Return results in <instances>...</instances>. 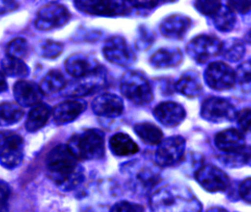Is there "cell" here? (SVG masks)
I'll return each mask as SVG.
<instances>
[{
    "label": "cell",
    "instance_id": "cell-37",
    "mask_svg": "<svg viewBox=\"0 0 251 212\" xmlns=\"http://www.w3.org/2000/svg\"><path fill=\"white\" fill-rule=\"evenodd\" d=\"M143 206L137 203L120 201L114 204L109 212H144Z\"/></svg>",
    "mask_w": 251,
    "mask_h": 212
},
{
    "label": "cell",
    "instance_id": "cell-8",
    "mask_svg": "<svg viewBox=\"0 0 251 212\" xmlns=\"http://www.w3.org/2000/svg\"><path fill=\"white\" fill-rule=\"evenodd\" d=\"M186 141L180 135L167 138L161 141L155 152V162L162 167L178 164L184 156Z\"/></svg>",
    "mask_w": 251,
    "mask_h": 212
},
{
    "label": "cell",
    "instance_id": "cell-32",
    "mask_svg": "<svg viewBox=\"0 0 251 212\" xmlns=\"http://www.w3.org/2000/svg\"><path fill=\"white\" fill-rule=\"evenodd\" d=\"M63 45L61 43L52 40H46L42 41L39 47L37 52L39 55L48 59H54L58 57L63 51Z\"/></svg>",
    "mask_w": 251,
    "mask_h": 212
},
{
    "label": "cell",
    "instance_id": "cell-25",
    "mask_svg": "<svg viewBox=\"0 0 251 212\" xmlns=\"http://www.w3.org/2000/svg\"><path fill=\"white\" fill-rule=\"evenodd\" d=\"M176 88L180 94L191 98L198 97L202 91L199 76L193 72L185 73L176 82Z\"/></svg>",
    "mask_w": 251,
    "mask_h": 212
},
{
    "label": "cell",
    "instance_id": "cell-5",
    "mask_svg": "<svg viewBox=\"0 0 251 212\" xmlns=\"http://www.w3.org/2000/svg\"><path fill=\"white\" fill-rule=\"evenodd\" d=\"M24 157V140L12 131H0V164L8 169L20 166Z\"/></svg>",
    "mask_w": 251,
    "mask_h": 212
},
{
    "label": "cell",
    "instance_id": "cell-14",
    "mask_svg": "<svg viewBox=\"0 0 251 212\" xmlns=\"http://www.w3.org/2000/svg\"><path fill=\"white\" fill-rule=\"evenodd\" d=\"M201 116L211 122L231 121L236 116V111L233 105L225 99L209 97L202 103Z\"/></svg>",
    "mask_w": 251,
    "mask_h": 212
},
{
    "label": "cell",
    "instance_id": "cell-4",
    "mask_svg": "<svg viewBox=\"0 0 251 212\" xmlns=\"http://www.w3.org/2000/svg\"><path fill=\"white\" fill-rule=\"evenodd\" d=\"M122 94L136 105H147L153 98L152 88L146 77L138 71L126 72L120 82Z\"/></svg>",
    "mask_w": 251,
    "mask_h": 212
},
{
    "label": "cell",
    "instance_id": "cell-11",
    "mask_svg": "<svg viewBox=\"0 0 251 212\" xmlns=\"http://www.w3.org/2000/svg\"><path fill=\"white\" fill-rule=\"evenodd\" d=\"M105 58L118 66H130L134 63L136 55L126 40L120 36H114L107 40L102 49Z\"/></svg>",
    "mask_w": 251,
    "mask_h": 212
},
{
    "label": "cell",
    "instance_id": "cell-24",
    "mask_svg": "<svg viewBox=\"0 0 251 212\" xmlns=\"http://www.w3.org/2000/svg\"><path fill=\"white\" fill-rule=\"evenodd\" d=\"M51 108L46 104L33 106L29 112L26 120L25 128L29 132H36L45 126L50 116Z\"/></svg>",
    "mask_w": 251,
    "mask_h": 212
},
{
    "label": "cell",
    "instance_id": "cell-42",
    "mask_svg": "<svg viewBox=\"0 0 251 212\" xmlns=\"http://www.w3.org/2000/svg\"><path fill=\"white\" fill-rule=\"evenodd\" d=\"M8 89L6 78L3 72L0 71V93L4 92Z\"/></svg>",
    "mask_w": 251,
    "mask_h": 212
},
{
    "label": "cell",
    "instance_id": "cell-27",
    "mask_svg": "<svg viewBox=\"0 0 251 212\" xmlns=\"http://www.w3.org/2000/svg\"><path fill=\"white\" fill-rule=\"evenodd\" d=\"M64 75L58 70H51L47 74L39 85L43 94L50 95L63 91L67 85Z\"/></svg>",
    "mask_w": 251,
    "mask_h": 212
},
{
    "label": "cell",
    "instance_id": "cell-2",
    "mask_svg": "<svg viewBox=\"0 0 251 212\" xmlns=\"http://www.w3.org/2000/svg\"><path fill=\"white\" fill-rule=\"evenodd\" d=\"M152 212H202L201 202L183 186L167 184L157 189L150 200Z\"/></svg>",
    "mask_w": 251,
    "mask_h": 212
},
{
    "label": "cell",
    "instance_id": "cell-34",
    "mask_svg": "<svg viewBox=\"0 0 251 212\" xmlns=\"http://www.w3.org/2000/svg\"><path fill=\"white\" fill-rule=\"evenodd\" d=\"M236 75V81L237 80L243 88H248L250 90V85H251V65L250 62H245V63L241 64V66L238 68Z\"/></svg>",
    "mask_w": 251,
    "mask_h": 212
},
{
    "label": "cell",
    "instance_id": "cell-20",
    "mask_svg": "<svg viewBox=\"0 0 251 212\" xmlns=\"http://www.w3.org/2000/svg\"><path fill=\"white\" fill-rule=\"evenodd\" d=\"M86 107V103L79 100H67L59 103L52 111L54 122L58 125L70 123L75 120Z\"/></svg>",
    "mask_w": 251,
    "mask_h": 212
},
{
    "label": "cell",
    "instance_id": "cell-9",
    "mask_svg": "<svg viewBox=\"0 0 251 212\" xmlns=\"http://www.w3.org/2000/svg\"><path fill=\"white\" fill-rule=\"evenodd\" d=\"M197 182L208 192H221L229 188L230 180L226 172L212 164L201 166L195 172Z\"/></svg>",
    "mask_w": 251,
    "mask_h": 212
},
{
    "label": "cell",
    "instance_id": "cell-16",
    "mask_svg": "<svg viewBox=\"0 0 251 212\" xmlns=\"http://www.w3.org/2000/svg\"><path fill=\"white\" fill-rule=\"evenodd\" d=\"M214 143L223 154L241 153L248 149L242 132L233 128L218 132L214 138Z\"/></svg>",
    "mask_w": 251,
    "mask_h": 212
},
{
    "label": "cell",
    "instance_id": "cell-18",
    "mask_svg": "<svg viewBox=\"0 0 251 212\" xmlns=\"http://www.w3.org/2000/svg\"><path fill=\"white\" fill-rule=\"evenodd\" d=\"M14 95L20 106L33 107L40 103L44 94L39 85L35 82L20 80L14 85Z\"/></svg>",
    "mask_w": 251,
    "mask_h": 212
},
{
    "label": "cell",
    "instance_id": "cell-3",
    "mask_svg": "<svg viewBox=\"0 0 251 212\" xmlns=\"http://www.w3.org/2000/svg\"><path fill=\"white\" fill-rule=\"evenodd\" d=\"M67 145L78 160L100 159L105 154V135L100 130H85L74 134Z\"/></svg>",
    "mask_w": 251,
    "mask_h": 212
},
{
    "label": "cell",
    "instance_id": "cell-10",
    "mask_svg": "<svg viewBox=\"0 0 251 212\" xmlns=\"http://www.w3.org/2000/svg\"><path fill=\"white\" fill-rule=\"evenodd\" d=\"M222 42L212 35H198L188 44L189 55L199 63H204L220 53Z\"/></svg>",
    "mask_w": 251,
    "mask_h": 212
},
{
    "label": "cell",
    "instance_id": "cell-39",
    "mask_svg": "<svg viewBox=\"0 0 251 212\" xmlns=\"http://www.w3.org/2000/svg\"><path fill=\"white\" fill-rule=\"evenodd\" d=\"M251 1H227V7L232 10V11L238 12L242 14L248 13L251 9Z\"/></svg>",
    "mask_w": 251,
    "mask_h": 212
},
{
    "label": "cell",
    "instance_id": "cell-35",
    "mask_svg": "<svg viewBox=\"0 0 251 212\" xmlns=\"http://www.w3.org/2000/svg\"><path fill=\"white\" fill-rule=\"evenodd\" d=\"M197 10L205 16H214L221 7L222 3L217 1H197L195 3Z\"/></svg>",
    "mask_w": 251,
    "mask_h": 212
},
{
    "label": "cell",
    "instance_id": "cell-43",
    "mask_svg": "<svg viewBox=\"0 0 251 212\" xmlns=\"http://www.w3.org/2000/svg\"><path fill=\"white\" fill-rule=\"evenodd\" d=\"M206 212H228L226 209L221 207H213L208 209Z\"/></svg>",
    "mask_w": 251,
    "mask_h": 212
},
{
    "label": "cell",
    "instance_id": "cell-38",
    "mask_svg": "<svg viewBox=\"0 0 251 212\" xmlns=\"http://www.w3.org/2000/svg\"><path fill=\"white\" fill-rule=\"evenodd\" d=\"M237 123L240 128V131L248 132L250 130V123H251V110L250 108H245L241 110L239 114L236 115Z\"/></svg>",
    "mask_w": 251,
    "mask_h": 212
},
{
    "label": "cell",
    "instance_id": "cell-22",
    "mask_svg": "<svg viewBox=\"0 0 251 212\" xmlns=\"http://www.w3.org/2000/svg\"><path fill=\"white\" fill-rule=\"evenodd\" d=\"M183 56L178 49L162 48L158 50L151 57L152 66L158 69L175 67L180 64Z\"/></svg>",
    "mask_w": 251,
    "mask_h": 212
},
{
    "label": "cell",
    "instance_id": "cell-26",
    "mask_svg": "<svg viewBox=\"0 0 251 212\" xmlns=\"http://www.w3.org/2000/svg\"><path fill=\"white\" fill-rule=\"evenodd\" d=\"M134 131L142 141L149 145H158L163 141L162 131L154 124L150 122L136 124Z\"/></svg>",
    "mask_w": 251,
    "mask_h": 212
},
{
    "label": "cell",
    "instance_id": "cell-6",
    "mask_svg": "<svg viewBox=\"0 0 251 212\" xmlns=\"http://www.w3.org/2000/svg\"><path fill=\"white\" fill-rule=\"evenodd\" d=\"M76 8L83 13L95 16H114L127 14L131 10L130 2L105 0L74 1Z\"/></svg>",
    "mask_w": 251,
    "mask_h": 212
},
{
    "label": "cell",
    "instance_id": "cell-13",
    "mask_svg": "<svg viewBox=\"0 0 251 212\" xmlns=\"http://www.w3.org/2000/svg\"><path fill=\"white\" fill-rule=\"evenodd\" d=\"M106 77L104 69L93 75L86 78L77 79L70 83L67 84L63 91L66 97H81L90 95L100 88L106 83Z\"/></svg>",
    "mask_w": 251,
    "mask_h": 212
},
{
    "label": "cell",
    "instance_id": "cell-21",
    "mask_svg": "<svg viewBox=\"0 0 251 212\" xmlns=\"http://www.w3.org/2000/svg\"><path fill=\"white\" fill-rule=\"evenodd\" d=\"M191 26L189 18L183 15H173L164 19L160 26L164 36L173 39H180L184 36Z\"/></svg>",
    "mask_w": 251,
    "mask_h": 212
},
{
    "label": "cell",
    "instance_id": "cell-19",
    "mask_svg": "<svg viewBox=\"0 0 251 212\" xmlns=\"http://www.w3.org/2000/svg\"><path fill=\"white\" fill-rule=\"evenodd\" d=\"M153 113L160 123L168 128L180 125L186 116L184 108L174 102L161 103L154 109Z\"/></svg>",
    "mask_w": 251,
    "mask_h": 212
},
{
    "label": "cell",
    "instance_id": "cell-33",
    "mask_svg": "<svg viewBox=\"0 0 251 212\" xmlns=\"http://www.w3.org/2000/svg\"><path fill=\"white\" fill-rule=\"evenodd\" d=\"M28 45L27 41L23 38L13 39L6 47L7 57L21 59L27 54Z\"/></svg>",
    "mask_w": 251,
    "mask_h": 212
},
{
    "label": "cell",
    "instance_id": "cell-31",
    "mask_svg": "<svg viewBox=\"0 0 251 212\" xmlns=\"http://www.w3.org/2000/svg\"><path fill=\"white\" fill-rule=\"evenodd\" d=\"M245 47L240 40L233 38L222 43L220 53L226 60L230 62H236L243 57Z\"/></svg>",
    "mask_w": 251,
    "mask_h": 212
},
{
    "label": "cell",
    "instance_id": "cell-40",
    "mask_svg": "<svg viewBox=\"0 0 251 212\" xmlns=\"http://www.w3.org/2000/svg\"><path fill=\"white\" fill-rule=\"evenodd\" d=\"M239 195L248 203H251V178H248L239 185Z\"/></svg>",
    "mask_w": 251,
    "mask_h": 212
},
{
    "label": "cell",
    "instance_id": "cell-36",
    "mask_svg": "<svg viewBox=\"0 0 251 212\" xmlns=\"http://www.w3.org/2000/svg\"><path fill=\"white\" fill-rule=\"evenodd\" d=\"M11 187L5 181L0 180V212H8Z\"/></svg>",
    "mask_w": 251,
    "mask_h": 212
},
{
    "label": "cell",
    "instance_id": "cell-12",
    "mask_svg": "<svg viewBox=\"0 0 251 212\" xmlns=\"http://www.w3.org/2000/svg\"><path fill=\"white\" fill-rule=\"evenodd\" d=\"M205 80L208 86L217 91L230 89L236 82L235 72L226 63L214 62L205 69Z\"/></svg>",
    "mask_w": 251,
    "mask_h": 212
},
{
    "label": "cell",
    "instance_id": "cell-28",
    "mask_svg": "<svg viewBox=\"0 0 251 212\" xmlns=\"http://www.w3.org/2000/svg\"><path fill=\"white\" fill-rule=\"evenodd\" d=\"M24 110L17 103H3L0 104V126L14 125L21 120Z\"/></svg>",
    "mask_w": 251,
    "mask_h": 212
},
{
    "label": "cell",
    "instance_id": "cell-29",
    "mask_svg": "<svg viewBox=\"0 0 251 212\" xmlns=\"http://www.w3.org/2000/svg\"><path fill=\"white\" fill-rule=\"evenodd\" d=\"M4 75L12 78H25L29 75L28 66L21 59L5 57L1 62Z\"/></svg>",
    "mask_w": 251,
    "mask_h": 212
},
{
    "label": "cell",
    "instance_id": "cell-1",
    "mask_svg": "<svg viewBox=\"0 0 251 212\" xmlns=\"http://www.w3.org/2000/svg\"><path fill=\"white\" fill-rule=\"evenodd\" d=\"M50 178L64 191H71L83 181V172L78 160L66 144L54 147L46 160Z\"/></svg>",
    "mask_w": 251,
    "mask_h": 212
},
{
    "label": "cell",
    "instance_id": "cell-17",
    "mask_svg": "<svg viewBox=\"0 0 251 212\" xmlns=\"http://www.w3.org/2000/svg\"><path fill=\"white\" fill-rule=\"evenodd\" d=\"M92 110L102 117L115 118L120 116L124 109L123 100L114 94H102L92 102Z\"/></svg>",
    "mask_w": 251,
    "mask_h": 212
},
{
    "label": "cell",
    "instance_id": "cell-15",
    "mask_svg": "<svg viewBox=\"0 0 251 212\" xmlns=\"http://www.w3.org/2000/svg\"><path fill=\"white\" fill-rule=\"evenodd\" d=\"M65 68L69 75L76 79L86 78L104 69L95 59L83 54H75L67 58Z\"/></svg>",
    "mask_w": 251,
    "mask_h": 212
},
{
    "label": "cell",
    "instance_id": "cell-41",
    "mask_svg": "<svg viewBox=\"0 0 251 212\" xmlns=\"http://www.w3.org/2000/svg\"><path fill=\"white\" fill-rule=\"evenodd\" d=\"M19 4L15 1L0 0V14L10 13L18 8Z\"/></svg>",
    "mask_w": 251,
    "mask_h": 212
},
{
    "label": "cell",
    "instance_id": "cell-30",
    "mask_svg": "<svg viewBox=\"0 0 251 212\" xmlns=\"http://www.w3.org/2000/svg\"><path fill=\"white\" fill-rule=\"evenodd\" d=\"M214 26L221 32H229L234 27L236 16L227 6H221L218 11L213 16Z\"/></svg>",
    "mask_w": 251,
    "mask_h": 212
},
{
    "label": "cell",
    "instance_id": "cell-7",
    "mask_svg": "<svg viewBox=\"0 0 251 212\" xmlns=\"http://www.w3.org/2000/svg\"><path fill=\"white\" fill-rule=\"evenodd\" d=\"M70 16V11L65 6L58 3H50L38 12L35 26L42 31L56 29L65 25Z\"/></svg>",
    "mask_w": 251,
    "mask_h": 212
},
{
    "label": "cell",
    "instance_id": "cell-23",
    "mask_svg": "<svg viewBox=\"0 0 251 212\" xmlns=\"http://www.w3.org/2000/svg\"><path fill=\"white\" fill-rule=\"evenodd\" d=\"M110 149L117 156H130L139 152V146L127 134L119 132L111 137Z\"/></svg>",
    "mask_w": 251,
    "mask_h": 212
}]
</instances>
